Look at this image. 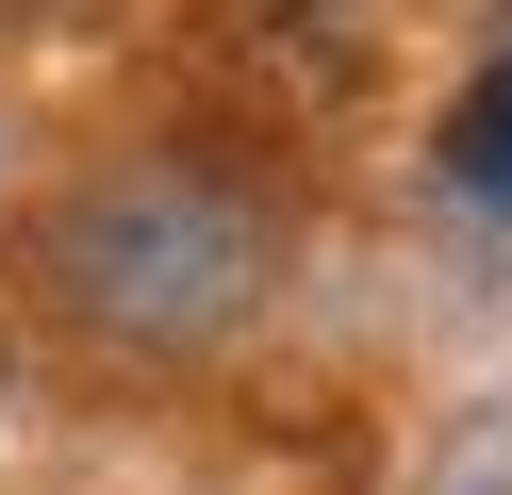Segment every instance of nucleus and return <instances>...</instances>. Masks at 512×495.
Here are the masks:
<instances>
[{"label": "nucleus", "mask_w": 512, "mask_h": 495, "mask_svg": "<svg viewBox=\"0 0 512 495\" xmlns=\"http://www.w3.org/2000/svg\"><path fill=\"white\" fill-rule=\"evenodd\" d=\"M446 182H463L479 215H512V50L479 66L463 99H446Z\"/></svg>", "instance_id": "nucleus-1"}]
</instances>
